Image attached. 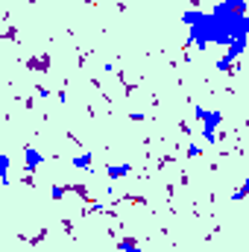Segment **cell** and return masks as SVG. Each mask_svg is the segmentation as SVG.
<instances>
[{"label": "cell", "mask_w": 249, "mask_h": 252, "mask_svg": "<svg viewBox=\"0 0 249 252\" xmlns=\"http://www.w3.org/2000/svg\"><path fill=\"white\" fill-rule=\"evenodd\" d=\"M129 170H132V164L124 161V164H109V170H106V173H109V179H121V176H126Z\"/></svg>", "instance_id": "3957f363"}, {"label": "cell", "mask_w": 249, "mask_h": 252, "mask_svg": "<svg viewBox=\"0 0 249 252\" xmlns=\"http://www.w3.org/2000/svg\"><path fill=\"white\" fill-rule=\"evenodd\" d=\"M247 188H249V182H244V185H241V188L235 190V199H244V193H247Z\"/></svg>", "instance_id": "52a82bcc"}, {"label": "cell", "mask_w": 249, "mask_h": 252, "mask_svg": "<svg viewBox=\"0 0 249 252\" xmlns=\"http://www.w3.org/2000/svg\"><path fill=\"white\" fill-rule=\"evenodd\" d=\"M41 164H44V156H41L35 147H27V150H24V167H27V173H35Z\"/></svg>", "instance_id": "7a4b0ae2"}, {"label": "cell", "mask_w": 249, "mask_h": 252, "mask_svg": "<svg viewBox=\"0 0 249 252\" xmlns=\"http://www.w3.org/2000/svg\"><path fill=\"white\" fill-rule=\"evenodd\" d=\"M91 164H94L91 153H85V156H76V158H73V167H76V170H91Z\"/></svg>", "instance_id": "5b68a950"}, {"label": "cell", "mask_w": 249, "mask_h": 252, "mask_svg": "<svg viewBox=\"0 0 249 252\" xmlns=\"http://www.w3.org/2000/svg\"><path fill=\"white\" fill-rule=\"evenodd\" d=\"M196 118H199V124H202V138H205V144H214V141H217L214 129L223 124V112H214V109H202V106H196Z\"/></svg>", "instance_id": "6da1fadb"}, {"label": "cell", "mask_w": 249, "mask_h": 252, "mask_svg": "<svg viewBox=\"0 0 249 252\" xmlns=\"http://www.w3.org/2000/svg\"><path fill=\"white\" fill-rule=\"evenodd\" d=\"M121 250H124V252H144L135 241H124V244H121Z\"/></svg>", "instance_id": "8992f818"}, {"label": "cell", "mask_w": 249, "mask_h": 252, "mask_svg": "<svg viewBox=\"0 0 249 252\" xmlns=\"http://www.w3.org/2000/svg\"><path fill=\"white\" fill-rule=\"evenodd\" d=\"M9 167H12V161H9V156L0 150V182H3V185H9Z\"/></svg>", "instance_id": "277c9868"}]
</instances>
